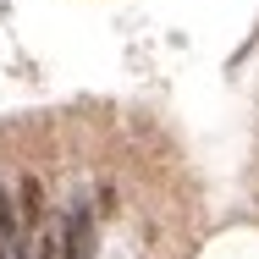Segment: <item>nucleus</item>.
Here are the masks:
<instances>
[{
    "instance_id": "1",
    "label": "nucleus",
    "mask_w": 259,
    "mask_h": 259,
    "mask_svg": "<svg viewBox=\"0 0 259 259\" xmlns=\"http://www.w3.org/2000/svg\"><path fill=\"white\" fill-rule=\"evenodd\" d=\"M17 215H22V232H39V221H45V188H39V177L17 182Z\"/></svg>"
},
{
    "instance_id": "2",
    "label": "nucleus",
    "mask_w": 259,
    "mask_h": 259,
    "mask_svg": "<svg viewBox=\"0 0 259 259\" xmlns=\"http://www.w3.org/2000/svg\"><path fill=\"white\" fill-rule=\"evenodd\" d=\"M17 237H28V232H22V215H17V199H11L6 188H0V243L11 248Z\"/></svg>"
}]
</instances>
